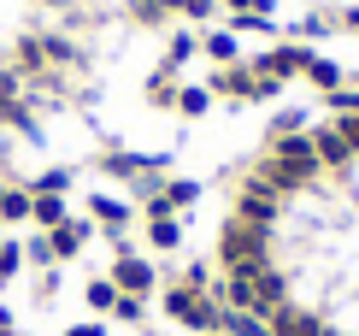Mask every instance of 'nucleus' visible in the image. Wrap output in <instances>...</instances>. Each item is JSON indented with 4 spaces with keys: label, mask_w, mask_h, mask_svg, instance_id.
Here are the masks:
<instances>
[{
    "label": "nucleus",
    "mask_w": 359,
    "mask_h": 336,
    "mask_svg": "<svg viewBox=\"0 0 359 336\" xmlns=\"http://www.w3.org/2000/svg\"><path fill=\"white\" fill-rule=\"evenodd\" d=\"M24 189L29 195H65L71 189V172H65V165H53V172H41L36 183H24Z\"/></svg>",
    "instance_id": "nucleus-16"
},
{
    "label": "nucleus",
    "mask_w": 359,
    "mask_h": 336,
    "mask_svg": "<svg viewBox=\"0 0 359 336\" xmlns=\"http://www.w3.org/2000/svg\"><path fill=\"white\" fill-rule=\"evenodd\" d=\"M0 189H6V183H0Z\"/></svg>",
    "instance_id": "nucleus-31"
},
{
    "label": "nucleus",
    "mask_w": 359,
    "mask_h": 336,
    "mask_svg": "<svg viewBox=\"0 0 359 336\" xmlns=\"http://www.w3.org/2000/svg\"><path fill=\"white\" fill-rule=\"evenodd\" d=\"M83 295H88V307H95V313H112V307H118V283H112V278H95Z\"/></svg>",
    "instance_id": "nucleus-17"
},
{
    "label": "nucleus",
    "mask_w": 359,
    "mask_h": 336,
    "mask_svg": "<svg viewBox=\"0 0 359 336\" xmlns=\"http://www.w3.org/2000/svg\"><path fill=\"white\" fill-rule=\"evenodd\" d=\"M212 89H224V95H236V101H265V95H259V77H253V71H242V65L218 71Z\"/></svg>",
    "instance_id": "nucleus-10"
},
{
    "label": "nucleus",
    "mask_w": 359,
    "mask_h": 336,
    "mask_svg": "<svg viewBox=\"0 0 359 336\" xmlns=\"http://www.w3.org/2000/svg\"><path fill=\"white\" fill-rule=\"evenodd\" d=\"M147 242H154V248H177V242H183V224H177L171 212H159V219H147Z\"/></svg>",
    "instance_id": "nucleus-15"
},
{
    "label": "nucleus",
    "mask_w": 359,
    "mask_h": 336,
    "mask_svg": "<svg viewBox=\"0 0 359 336\" xmlns=\"http://www.w3.org/2000/svg\"><path fill=\"white\" fill-rule=\"evenodd\" d=\"M312 154H318L324 165H353V148H348V136H341V124L312 130Z\"/></svg>",
    "instance_id": "nucleus-8"
},
{
    "label": "nucleus",
    "mask_w": 359,
    "mask_h": 336,
    "mask_svg": "<svg viewBox=\"0 0 359 336\" xmlns=\"http://www.w3.org/2000/svg\"><path fill=\"white\" fill-rule=\"evenodd\" d=\"M336 106V112H359V89H330V95H324Z\"/></svg>",
    "instance_id": "nucleus-26"
},
{
    "label": "nucleus",
    "mask_w": 359,
    "mask_h": 336,
    "mask_svg": "<svg viewBox=\"0 0 359 336\" xmlns=\"http://www.w3.org/2000/svg\"><path fill=\"white\" fill-rule=\"evenodd\" d=\"M65 336H107V325H71Z\"/></svg>",
    "instance_id": "nucleus-30"
},
{
    "label": "nucleus",
    "mask_w": 359,
    "mask_h": 336,
    "mask_svg": "<svg viewBox=\"0 0 359 336\" xmlns=\"http://www.w3.org/2000/svg\"><path fill=\"white\" fill-rule=\"evenodd\" d=\"M29 224H41V231L65 224V195H36V201H29Z\"/></svg>",
    "instance_id": "nucleus-13"
},
{
    "label": "nucleus",
    "mask_w": 359,
    "mask_h": 336,
    "mask_svg": "<svg viewBox=\"0 0 359 336\" xmlns=\"http://www.w3.org/2000/svg\"><path fill=\"white\" fill-rule=\"evenodd\" d=\"M29 201H36V195H29L24 183H6V189H0V224H24L29 219Z\"/></svg>",
    "instance_id": "nucleus-11"
},
{
    "label": "nucleus",
    "mask_w": 359,
    "mask_h": 336,
    "mask_svg": "<svg viewBox=\"0 0 359 336\" xmlns=\"http://www.w3.org/2000/svg\"><path fill=\"white\" fill-rule=\"evenodd\" d=\"M206 53H212L218 65H236V36H230V30H218V36H206Z\"/></svg>",
    "instance_id": "nucleus-21"
},
{
    "label": "nucleus",
    "mask_w": 359,
    "mask_h": 336,
    "mask_svg": "<svg viewBox=\"0 0 359 336\" xmlns=\"http://www.w3.org/2000/svg\"><path fill=\"white\" fill-rule=\"evenodd\" d=\"M341 136H348V148L359 154V118H341Z\"/></svg>",
    "instance_id": "nucleus-28"
},
{
    "label": "nucleus",
    "mask_w": 359,
    "mask_h": 336,
    "mask_svg": "<svg viewBox=\"0 0 359 336\" xmlns=\"http://www.w3.org/2000/svg\"><path fill=\"white\" fill-rule=\"evenodd\" d=\"M218 330H230V336H271L259 318L242 313V307H218Z\"/></svg>",
    "instance_id": "nucleus-14"
},
{
    "label": "nucleus",
    "mask_w": 359,
    "mask_h": 336,
    "mask_svg": "<svg viewBox=\"0 0 359 336\" xmlns=\"http://www.w3.org/2000/svg\"><path fill=\"white\" fill-rule=\"evenodd\" d=\"M112 318H124V325H136V318H142V295H118Z\"/></svg>",
    "instance_id": "nucleus-25"
},
{
    "label": "nucleus",
    "mask_w": 359,
    "mask_h": 336,
    "mask_svg": "<svg viewBox=\"0 0 359 336\" xmlns=\"http://www.w3.org/2000/svg\"><path fill=\"white\" fill-rule=\"evenodd\" d=\"M236 219L253 224V231H265V224L277 219V195H271V189H259V183H248L242 201H236Z\"/></svg>",
    "instance_id": "nucleus-4"
},
{
    "label": "nucleus",
    "mask_w": 359,
    "mask_h": 336,
    "mask_svg": "<svg viewBox=\"0 0 359 336\" xmlns=\"http://www.w3.org/2000/svg\"><path fill=\"white\" fill-rule=\"evenodd\" d=\"M218 259L230 266V278H253L259 266H271V248H265V231H253V224L230 219L218 236Z\"/></svg>",
    "instance_id": "nucleus-1"
},
{
    "label": "nucleus",
    "mask_w": 359,
    "mask_h": 336,
    "mask_svg": "<svg viewBox=\"0 0 359 336\" xmlns=\"http://www.w3.org/2000/svg\"><path fill=\"white\" fill-rule=\"evenodd\" d=\"M306 77L318 83L324 95H330V89H341V65H330V59H312V65H306Z\"/></svg>",
    "instance_id": "nucleus-19"
},
{
    "label": "nucleus",
    "mask_w": 359,
    "mask_h": 336,
    "mask_svg": "<svg viewBox=\"0 0 359 336\" xmlns=\"http://www.w3.org/2000/svg\"><path fill=\"white\" fill-rule=\"evenodd\" d=\"M165 313L177 318V325L201 330V336H212V330H218V301L206 295V289H189V283L165 289Z\"/></svg>",
    "instance_id": "nucleus-2"
},
{
    "label": "nucleus",
    "mask_w": 359,
    "mask_h": 336,
    "mask_svg": "<svg viewBox=\"0 0 359 336\" xmlns=\"http://www.w3.org/2000/svg\"><path fill=\"white\" fill-rule=\"evenodd\" d=\"M306 130V118L301 112H277V124H271V142H277V136H301Z\"/></svg>",
    "instance_id": "nucleus-24"
},
{
    "label": "nucleus",
    "mask_w": 359,
    "mask_h": 336,
    "mask_svg": "<svg viewBox=\"0 0 359 336\" xmlns=\"http://www.w3.org/2000/svg\"><path fill=\"white\" fill-rule=\"evenodd\" d=\"M271 336H318V313H306V307H289V301H283V307L271 313Z\"/></svg>",
    "instance_id": "nucleus-9"
},
{
    "label": "nucleus",
    "mask_w": 359,
    "mask_h": 336,
    "mask_svg": "<svg viewBox=\"0 0 359 336\" xmlns=\"http://www.w3.org/2000/svg\"><path fill=\"white\" fill-rule=\"evenodd\" d=\"M212 336H218V330H212Z\"/></svg>",
    "instance_id": "nucleus-32"
},
{
    "label": "nucleus",
    "mask_w": 359,
    "mask_h": 336,
    "mask_svg": "<svg viewBox=\"0 0 359 336\" xmlns=\"http://www.w3.org/2000/svg\"><path fill=\"white\" fill-rule=\"evenodd\" d=\"M177 106H183L189 118H201L206 106H212V89H177Z\"/></svg>",
    "instance_id": "nucleus-20"
},
{
    "label": "nucleus",
    "mask_w": 359,
    "mask_h": 336,
    "mask_svg": "<svg viewBox=\"0 0 359 336\" xmlns=\"http://www.w3.org/2000/svg\"><path fill=\"white\" fill-rule=\"evenodd\" d=\"M312 65V48H301V41H294V48H271V53H265L259 59V65H253V77H294V71H306Z\"/></svg>",
    "instance_id": "nucleus-3"
},
{
    "label": "nucleus",
    "mask_w": 359,
    "mask_h": 336,
    "mask_svg": "<svg viewBox=\"0 0 359 336\" xmlns=\"http://www.w3.org/2000/svg\"><path fill=\"white\" fill-rule=\"evenodd\" d=\"M24 259H29V266H53V248H48V236H29V242H24Z\"/></svg>",
    "instance_id": "nucleus-23"
},
{
    "label": "nucleus",
    "mask_w": 359,
    "mask_h": 336,
    "mask_svg": "<svg viewBox=\"0 0 359 336\" xmlns=\"http://www.w3.org/2000/svg\"><path fill=\"white\" fill-rule=\"evenodd\" d=\"M88 219L107 224V231H124V224H130V207L112 201V195H95V201H88Z\"/></svg>",
    "instance_id": "nucleus-12"
},
{
    "label": "nucleus",
    "mask_w": 359,
    "mask_h": 336,
    "mask_svg": "<svg viewBox=\"0 0 359 336\" xmlns=\"http://www.w3.org/2000/svg\"><path fill=\"white\" fill-rule=\"evenodd\" d=\"M112 283H118V295H147V289H154V266H147V259H136V254H118Z\"/></svg>",
    "instance_id": "nucleus-6"
},
{
    "label": "nucleus",
    "mask_w": 359,
    "mask_h": 336,
    "mask_svg": "<svg viewBox=\"0 0 359 336\" xmlns=\"http://www.w3.org/2000/svg\"><path fill=\"white\" fill-rule=\"evenodd\" d=\"M24 271V242H0V283H12Z\"/></svg>",
    "instance_id": "nucleus-18"
},
{
    "label": "nucleus",
    "mask_w": 359,
    "mask_h": 336,
    "mask_svg": "<svg viewBox=\"0 0 359 336\" xmlns=\"http://www.w3.org/2000/svg\"><path fill=\"white\" fill-rule=\"evenodd\" d=\"M183 12H189V18H206V12H212V0H183Z\"/></svg>",
    "instance_id": "nucleus-29"
},
{
    "label": "nucleus",
    "mask_w": 359,
    "mask_h": 336,
    "mask_svg": "<svg viewBox=\"0 0 359 336\" xmlns=\"http://www.w3.org/2000/svg\"><path fill=\"white\" fill-rule=\"evenodd\" d=\"M189 53H194V41H189V36H177V41H171V53H165V71H177Z\"/></svg>",
    "instance_id": "nucleus-27"
},
{
    "label": "nucleus",
    "mask_w": 359,
    "mask_h": 336,
    "mask_svg": "<svg viewBox=\"0 0 359 336\" xmlns=\"http://www.w3.org/2000/svg\"><path fill=\"white\" fill-rule=\"evenodd\" d=\"M147 101H154V106H177V89H171V71H159V77H147Z\"/></svg>",
    "instance_id": "nucleus-22"
},
{
    "label": "nucleus",
    "mask_w": 359,
    "mask_h": 336,
    "mask_svg": "<svg viewBox=\"0 0 359 336\" xmlns=\"http://www.w3.org/2000/svg\"><path fill=\"white\" fill-rule=\"evenodd\" d=\"M83 242H88V219H65V224H53V231H48V248H53V259L83 254Z\"/></svg>",
    "instance_id": "nucleus-7"
},
{
    "label": "nucleus",
    "mask_w": 359,
    "mask_h": 336,
    "mask_svg": "<svg viewBox=\"0 0 359 336\" xmlns=\"http://www.w3.org/2000/svg\"><path fill=\"white\" fill-rule=\"evenodd\" d=\"M271 154H277L283 165H294L301 177H312V172H318V154H312V130H301V136H277V142H271Z\"/></svg>",
    "instance_id": "nucleus-5"
}]
</instances>
